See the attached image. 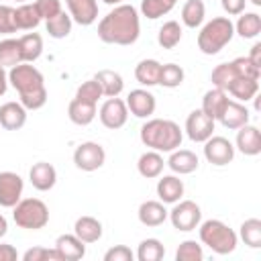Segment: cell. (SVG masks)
<instances>
[{
	"instance_id": "14",
	"label": "cell",
	"mask_w": 261,
	"mask_h": 261,
	"mask_svg": "<svg viewBox=\"0 0 261 261\" xmlns=\"http://www.w3.org/2000/svg\"><path fill=\"white\" fill-rule=\"evenodd\" d=\"M234 147L249 157H255L261 153V133L255 124H243L241 128H237V141Z\"/></svg>"
},
{
	"instance_id": "27",
	"label": "cell",
	"mask_w": 261,
	"mask_h": 261,
	"mask_svg": "<svg viewBox=\"0 0 261 261\" xmlns=\"http://www.w3.org/2000/svg\"><path fill=\"white\" fill-rule=\"evenodd\" d=\"M163 167H165V161H163L161 153H159V151H153V149H151V151H145V153L139 157V161H137L139 173H141L143 177H147V179L159 177L161 171H163Z\"/></svg>"
},
{
	"instance_id": "25",
	"label": "cell",
	"mask_w": 261,
	"mask_h": 261,
	"mask_svg": "<svg viewBox=\"0 0 261 261\" xmlns=\"http://www.w3.org/2000/svg\"><path fill=\"white\" fill-rule=\"evenodd\" d=\"M73 234L84 243H96L102 237V222L94 216H80L73 224Z\"/></svg>"
},
{
	"instance_id": "9",
	"label": "cell",
	"mask_w": 261,
	"mask_h": 261,
	"mask_svg": "<svg viewBox=\"0 0 261 261\" xmlns=\"http://www.w3.org/2000/svg\"><path fill=\"white\" fill-rule=\"evenodd\" d=\"M204 157L216 167H224L234 159V145L226 137H210L204 141Z\"/></svg>"
},
{
	"instance_id": "10",
	"label": "cell",
	"mask_w": 261,
	"mask_h": 261,
	"mask_svg": "<svg viewBox=\"0 0 261 261\" xmlns=\"http://www.w3.org/2000/svg\"><path fill=\"white\" fill-rule=\"evenodd\" d=\"M100 122L110 128V130H116V128H122L126 124V118H128V108H126V102L120 100L118 96L114 98H108L102 106H100Z\"/></svg>"
},
{
	"instance_id": "36",
	"label": "cell",
	"mask_w": 261,
	"mask_h": 261,
	"mask_svg": "<svg viewBox=\"0 0 261 261\" xmlns=\"http://www.w3.org/2000/svg\"><path fill=\"white\" fill-rule=\"evenodd\" d=\"M239 237L243 239V243L251 249H259L261 247V220L259 218H247L241 224Z\"/></svg>"
},
{
	"instance_id": "1",
	"label": "cell",
	"mask_w": 261,
	"mask_h": 261,
	"mask_svg": "<svg viewBox=\"0 0 261 261\" xmlns=\"http://www.w3.org/2000/svg\"><path fill=\"white\" fill-rule=\"evenodd\" d=\"M141 35L139 12L130 4H116L100 22L98 37L108 45H133Z\"/></svg>"
},
{
	"instance_id": "52",
	"label": "cell",
	"mask_w": 261,
	"mask_h": 261,
	"mask_svg": "<svg viewBox=\"0 0 261 261\" xmlns=\"http://www.w3.org/2000/svg\"><path fill=\"white\" fill-rule=\"evenodd\" d=\"M8 90V73L4 69V65H0V96H4Z\"/></svg>"
},
{
	"instance_id": "15",
	"label": "cell",
	"mask_w": 261,
	"mask_h": 261,
	"mask_svg": "<svg viewBox=\"0 0 261 261\" xmlns=\"http://www.w3.org/2000/svg\"><path fill=\"white\" fill-rule=\"evenodd\" d=\"M71 20L82 27H90L98 18V2L96 0H65Z\"/></svg>"
},
{
	"instance_id": "40",
	"label": "cell",
	"mask_w": 261,
	"mask_h": 261,
	"mask_svg": "<svg viewBox=\"0 0 261 261\" xmlns=\"http://www.w3.org/2000/svg\"><path fill=\"white\" fill-rule=\"evenodd\" d=\"M234 77H237V73H234V67H232L230 61L216 65V67L212 69V73H210L212 86H214V88H220V90H224V92H226V88L230 86V82H232Z\"/></svg>"
},
{
	"instance_id": "31",
	"label": "cell",
	"mask_w": 261,
	"mask_h": 261,
	"mask_svg": "<svg viewBox=\"0 0 261 261\" xmlns=\"http://www.w3.org/2000/svg\"><path fill=\"white\" fill-rule=\"evenodd\" d=\"M18 45H20V55H22V61L27 63H33L41 57L43 53V37L39 33H27L18 39Z\"/></svg>"
},
{
	"instance_id": "55",
	"label": "cell",
	"mask_w": 261,
	"mask_h": 261,
	"mask_svg": "<svg viewBox=\"0 0 261 261\" xmlns=\"http://www.w3.org/2000/svg\"><path fill=\"white\" fill-rule=\"evenodd\" d=\"M253 6H261V0H249Z\"/></svg>"
},
{
	"instance_id": "28",
	"label": "cell",
	"mask_w": 261,
	"mask_h": 261,
	"mask_svg": "<svg viewBox=\"0 0 261 261\" xmlns=\"http://www.w3.org/2000/svg\"><path fill=\"white\" fill-rule=\"evenodd\" d=\"M226 102H228V94L224 90H220V88H212L202 98V112L208 114L212 120H218V116H220L222 108L226 106Z\"/></svg>"
},
{
	"instance_id": "8",
	"label": "cell",
	"mask_w": 261,
	"mask_h": 261,
	"mask_svg": "<svg viewBox=\"0 0 261 261\" xmlns=\"http://www.w3.org/2000/svg\"><path fill=\"white\" fill-rule=\"evenodd\" d=\"M104 161H106V151L100 143L86 141L77 145L73 151V163L82 171H96L104 165Z\"/></svg>"
},
{
	"instance_id": "43",
	"label": "cell",
	"mask_w": 261,
	"mask_h": 261,
	"mask_svg": "<svg viewBox=\"0 0 261 261\" xmlns=\"http://www.w3.org/2000/svg\"><path fill=\"white\" fill-rule=\"evenodd\" d=\"M75 98L86 100V102H94V104H98V100L102 98V88H100V84H98V82L92 77V80L84 82L82 86H77V90H75Z\"/></svg>"
},
{
	"instance_id": "42",
	"label": "cell",
	"mask_w": 261,
	"mask_h": 261,
	"mask_svg": "<svg viewBox=\"0 0 261 261\" xmlns=\"http://www.w3.org/2000/svg\"><path fill=\"white\" fill-rule=\"evenodd\" d=\"M175 259L177 261H202L204 259V249L200 243L188 239L184 243H179L177 251H175Z\"/></svg>"
},
{
	"instance_id": "46",
	"label": "cell",
	"mask_w": 261,
	"mask_h": 261,
	"mask_svg": "<svg viewBox=\"0 0 261 261\" xmlns=\"http://www.w3.org/2000/svg\"><path fill=\"white\" fill-rule=\"evenodd\" d=\"M16 33L14 27V8L0 4V35H12Z\"/></svg>"
},
{
	"instance_id": "12",
	"label": "cell",
	"mask_w": 261,
	"mask_h": 261,
	"mask_svg": "<svg viewBox=\"0 0 261 261\" xmlns=\"http://www.w3.org/2000/svg\"><path fill=\"white\" fill-rule=\"evenodd\" d=\"M24 181L14 171H0V206L14 208L16 202L22 198Z\"/></svg>"
},
{
	"instance_id": "3",
	"label": "cell",
	"mask_w": 261,
	"mask_h": 261,
	"mask_svg": "<svg viewBox=\"0 0 261 261\" xmlns=\"http://www.w3.org/2000/svg\"><path fill=\"white\" fill-rule=\"evenodd\" d=\"M141 141L145 147L159 151V153H171L177 147H181L184 133L177 122L167 118H151L141 126Z\"/></svg>"
},
{
	"instance_id": "19",
	"label": "cell",
	"mask_w": 261,
	"mask_h": 261,
	"mask_svg": "<svg viewBox=\"0 0 261 261\" xmlns=\"http://www.w3.org/2000/svg\"><path fill=\"white\" fill-rule=\"evenodd\" d=\"M29 179H31V184H33L35 190H39V192H49V190L55 186V181H57V171H55V167H53L51 163L39 161V163H35V165L31 167Z\"/></svg>"
},
{
	"instance_id": "50",
	"label": "cell",
	"mask_w": 261,
	"mask_h": 261,
	"mask_svg": "<svg viewBox=\"0 0 261 261\" xmlns=\"http://www.w3.org/2000/svg\"><path fill=\"white\" fill-rule=\"evenodd\" d=\"M16 257H18V253L12 245H6V243L0 245V261H14Z\"/></svg>"
},
{
	"instance_id": "49",
	"label": "cell",
	"mask_w": 261,
	"mask_h": 261,
	"mask_svg": "<svg viewBox=\"0 0 261 261\" xmlns=\"http://www.w3.org/2000/svg\"><path fill=\"white\" fill-rule=\"evenodd\" d=\"M220 4H222L224 12H226L228 16H237V14L245 12V4H247V0H220Z\"/></svg>"
},
{
	"instance_id": "20",
	"label": "cell",
	"mask_w": 261,
	"mask_h": 261,
	"mask_svg": "<svg viewBox=\"0 0 261 261\" xmlns=\"http://www.w3.org/2000/svg\"><path fill=\"white\" fill-rule=\"evenodd\" d=\"M139 222L145 226H159L167 220L169 210L165 208V204L161 200H147L139 206Z\"/></svg>"
},
{
	"instance_id": "26",
	"label": "cell",
	"mask_w": 261,
	"mask_h": 261,
	"mask_svg": "<svg viewBox=\"0 0 261 261\" xmlns=\"http://www.w3.org/2000/svg\"><path fill=\"white\" fill-rule=\"evenodd\" d=\"M257 92H259V80H251V77H234L226 88V94H230L237 102H249L257 96Z\"/></svg>"
},
{
	"instance_id": "32",
	"label": "cell",
	"mask_w": 261,
	"mask_h": 261,
	"mask_svg": "<svg viewBox=\"0 0 261 261\" xmlns=\"http://www.w3.org/2000/svg\"><path fill=\"white\" fill-rule=\"evenodd\" d=\"M234 33L243 39H255L261 33V16L257 12H241L234 24Z\"/></svg>"
},
{
	"instance_id": "30",
	"label": "cell",
	"mask_w": 261,
	"mask_h": 261,
	"mask_svg": "<svg viewBox=\"0 0 261 261\" xmlns=\"http://www.w3.org/2000/svg\"><path fill=\"white\" fill-rule=\"evenodd\" d=\"M159 73H161V63L157 59H143L135 67V77L141 86H157L159 84Z\"/></svg>"
},
{
	"instance_id": "35",
	"label": "cell",
	"mask_w": 261,
	"mask_h": 261,
	"mask_svg": "<svg viewBox=\"0 0 261 261\" xmlns=\"http://www.w3.org/2000/svg\"><path fill=\"white\" fill-rule=\"evenodd\" d=\"M181 41V24L177 20H167L157 33V43L163 49H175Z\"/></svg>"
},
{
	"instance_id": "53",
	"label": "cell",
	"mask_w": 261,
	"mask_h": 261,
	"mask_svg": "<svg viewBox=\"0 0 261 261\" xmlns=\"http://www.w3.org/2000/svg\"><path fill=\"white\" fill-rule=\"evenodd\" d=\"M6 232H8V220H6V218L0 214V239H2Z\"/></svg>"
},
{
	"instance_id": "6",
	"label": "cell",
	"mask_w": 261,
	"mask_h": 261,
	"mask_svg": "<svg viewBox=\"0 0 261 261\" xmlns=\"http://www.w3.org/2000/svg\"><path fill=\"white\" fill-rule=\"evenodd\" d=\"M12 218L20 228L39 230L49 222V208L39 198H24V200L20 198L12 208Z\"/></svg>"
},
{
	"instance_id": "11",
	"label": "cell",
	"mask_w": 261,
	"mask_h": 261,
	"mask_svg": "<svg viewBox=\"0 0 261 261\" xmlns=\"http://www.w3.org/2000/svg\"><path fill=\"white\" fill-rule=\"evenodd\" d=\"M214 122L216 120H212L208 114H204L202 108L192 110L188 114V118H186V135H188V139L194 141V143H204L206 139L212 137Z\"/></svg>"
},
{
	"instance_id": "22",
	"label": "cell",
	"mask_w": 261,
	"mask_h": 261,
	"mask_svg": "<svg viewBox=\"0 0 261 261\" xmlns=\"http://www.w3.org/2000/svg\"><path fill=\"white\" fill-rule=\"evenodd\" d=\"M157 196L163 204H175L184 196V181L173 173V175H163L157 181Z\"/></svg>"
},
{
	"instance_id": "16",
	"label": "cell",
	"mask_w": 261,
	"mask_h": 261,
	"mask_svg": "<svg viewBox=\"0 0 261 261\" xmlns=\"http://www.w3.org/2000/svg\"><path fill=\"white\" fill-rule=\"evenodd\" d=\"M218 120L222 122L224 128H230V130H237L241 128L243 124L249 122V108L243 104V102H237V100H230L226 102V106L222 108Z\"/></svg>"
},
{
	"instance_id": "2",
	"label": "cell",
	"mask_w": 261,
	"mask_h": 261,
	"mask_svg": "<svg viewBox=\"0 0 261 261\" xmlns=\"http://www.w3.org/2000/svg\"><path fill=\"white\" fill-rule=\"evenodd\" d=\"M8 84L18 92V102L27 110H39L47 102V88H45V77L43 73L22 61L10 67L8 71Z\"/></svg>"
},
{
	"instance_id": "29",
	"label": "cell",
	"mask_w": 261,
	"mask_h": 261,
	"mask_svg": "<svg viewBox=\"0 0 261 261\" xmlns=\"http://www.w3.org/2000/svg\"><path fill=\"white\" fill-rule=\"evenodd\" d=\"M94 80L100 84L102 96H106V98L118 96V94L122 92V88H124L122 75H120L118 71H112V69H100V71L94 75Z\"/></svg>"
},
{
	"instance_id": "33",
	"label": "cell",
	"mask_w": 261,
	"mask_h": 261,
	"mask_svg": "<svg viewBox=\"0 0 261 261\" xmlns=\"http://www.w3.org/2000/svg\"><path fill=\"white\" fill-rule=\"evenodd\" d=\"M206 16V4L202 0H188L181 6V22L188 29H198L204 22Z\"/></svg>"
},
{
	"instance_id": "57",
	"label": "cell",
	"mask_w": 261,
	"mask_h": 261,
	"mask_svg": "<svg viewBox=\"0 0 261 261\" xmlns=\"http://www.w3.org/2000/svg\"><path fill=\"white\" fill-rule=\"evenodd\" d=\"M169 2H171V4H175V2H177V0H169Z\"/></svg>"
},
{
	"instance_id": "23",
	"label": "cell",
	"mask_w": 261,
	"mask_h": 261,
	"mask_svg": "<svg viewBox=\"0 0 261 261\" xmlns=\"http://www.w3.org/2000/svg\"><path fill=\"white\" fill-rule=\"evenodd\" d=\"M96 114H98V110H96L94 102H86V100L73 98L69 102V106H67V116L77 126H88L96 118Z\"/></svg>"
},
{
	"instance_id": "54",
	"label": "cell",
	"mask_w": 261,
	"mask_h": 261,
	"mask_svg": "<svg viewBox=\"0 0 261 261\" xmlns=\"http://www.w3.org/2000/svg\"><path fill=\"white\" fill-rule=\"evenodd\" d=\"M104 4H110V6H116V4H122L124 0H102Z\"/></svg>"
},
{
	"instance_id": "51",
	"label": "cell",
	"mask_w": 261,
	"mask_h": 261,
	"mask_svg": "<svg viewBox=\"0 0 261 261\" xmlns=\"http://www.w3.org/2000/svg\"><path fill=\"white\" fill-rule=\"evenodd\" d=\"M247 57L251 59V63H253V65L261 67V43H255V45L251 47V53H249Z\"/></svg>"
},
{
	"instance_id": "38",
	"label": "cell",
	"mask_w": 261,
	"mask_h": 261,
	"mask_svg": "<svg viewBox=\"0 0 261 261\" xmlns=\"http://www.w3.org/2000/svg\"><path fill=\"white\" fill-rule=\"evenodd\" d=\"M16 63H22L18 39H4V41H0V65L12 67Z\"/></svg>"
},
{
	"instance_id": "47",
	"label": "cell",
	"mask_w": 261,
	"mask_h": 261,
	"mask_svg": "<svg viewBox=\"0 0 261 261\" xmlns=\"http://www.w3.org/2000/svg\"><path fill=\"white\" fill-rule=\"evenodd\" d=\"M35 6H37V10H39L43 20H47V18H51V16H55V14H59L63 10L61 8V0H35Z\"/></svg>"
},
{
	"instance_id": "5",
	"label": "cell",
	"mask_w": 261,
	"mask_h": 261,
	"mask_svg": "<svg viewBox=\"0 0 261 261\" xmlns=\"http://www.w3.org/2000/svg\"><path fill=\"white\" fill-rule=\"evenodd\" d=\"M198 234H200V241L202 245H206L210 251L218 253V255H228L237 249V243H239V237L237 232L224 224L222 220H216V218H210V220H204L202 224H198Z\"/></svg>"
},
{
	"instance_id": "7",
	"label": "cell",
	"mask_w": 261,
	"mask_h": 261,
	"mask_svg": "<svg viewBox=\"0 0 261 261\" xmlns=\"http://www.w3.org/2000/svg\"><path fill=\"white\" fill-rule=\"evenodd\" d=\"M167 218L171 220L175 230L190 232V230H196L198 224L202 222V210L194 200H179L173 204Z\"/></svg>"
},
{
	"instance_id": "45",
	"label": "cell",
	"mask_w": 261,
	"mask_h": 261,
	"mask_svg": "<svg viewBox=\"0 0 261 261\" xmlns=\"http://www.w3.org/2000/svg\"><path fill=\"white\" fill-rule=\"evenodd\" d=\"M22 259L24 261H49V259L61 261V257H59V253H57L55 247L53 249H49V247H33V249H29L22 255Z\"/></svg>"
},
{
	"instance_id": "34",
	"label": "cell",
	"mask_w": 261,
	"mask_h": 261,
	"mask_svg": "<svg viewBox=\"0 0 261 261\" xmlns=\"http://www.w3.org/2000/svg\"><path fill=\"white\" fill-rule=\"evenodd\" d=\"M71 22L73 20H71L69 12L61 10L59 14H55V16H51V18L45 20V29H47L49 37H53V39H65L71 33Z\"/></svg>"
},
{
	"instance_id": "56",
	"label": "cell",
	"mask_w": 261,
	"mask_h": 261,
	"mask_svg": "<svg viewBox=\"0 0 261 261\" xmlns=\"http://www.w3.org/2000/svg\"><path fill=\"white\" fill-rule=\"evenodd\" d=\"M16 2H20V4H22V2H27V0H16Z\"/></svg>"
},
{
	"instance_id": "24",
	"label": "cell",
	"mask_w": 261,
	"mask_h": 261,
	"mask_svg": "<svg viewBox=\"0 0 261 261\" xmlns=\"http://www.w3.org/2000/svg\"><path fill=\"white\" fill-rule=\"evenodd\" d=\"M41 14L35 6V2H22L18 8H14V27L16 31H33L41 22Z\"/></svg>"
},
{
	"instance_id": "21",
	"label": "cell",
	"mask_w": 261,
	"mask_h": 261,
	"mask_svg": "<svg viewBox=\"0 0 261 261\" xmlns=\"http://www.w3.org/2000/svg\"><path fill=\"white\" fill-rule=\"evenodd\" d=\"M55 249L61 261H77L86 255V243L80 241L75 234H59L55 241Z\"/></svg>"
},
{
	"instance_id": "48",
	"label": "cell",
	"mask_w": 261,
	"mask_h": 261,
	"mask_svg": "<svg viewBox=\"0 0 261 261\" xmlns=\"http://www.w3.org/2000/svg\"><path fill=\"white\" fill-rule=\"evenodd\" d=\"M135 253L126 245H116L104 253V261H133Z\"/></svg>"
},
{
	"instance_id": "13",
	"label": "cell",
	"mask_w": 261,
	"mask_h": 261,
	"mask_svg": "<svg viewBox=\"0 0 261 261\" xmlns=\"http://www.w3.org/2000/svg\"><path fill=\"white\" fill-rule=\"evenodd\" d=\"M124 102H126L128 112L133 116H137V118H149L155 112V106H157L155 96L149 90H143V88L130 90Z\"/></svg>"
},
{
	"instance_id": "4",
	"label": "cell",
	"mask_w": 261,
	"mask_h": 261,
	"mask_svg": "<svg viewBox=\"0 0 261 261\" xmlns=\"http://www.w3.org/2000/svg\"><path fill=\"white\" fill-rule=\"evenodd\" d=\"M234 37V24L228 16H214L198 33V49L204 55L220 53Z\"/></svg>"
},
{
	"instance_id": "41",
	"label": "cell",
	"mask_w": 261,
	"mask_h": 261,
	"mask_svg": "<svg viewBox=\"0 0 261 261\" xmlns=\"http://www.w3.org/2000/svg\"><path fill=\"white\" fill-rule=\"evenodd\" d=\"M175 4H171L169 0H141V14L155 20L159 16H165L167 12H171Z\"/></svg>"
},
{
	"instance_id": "39",
	"label": "cell",
	"mask_w": 261,
	"mask_h": 261,
	"mask_svg": "<svg viewBox=\"0 0 261 261\" xmlns=\"http://www.w3.org/2000/svg\"><path fill=\"white\" fill-rule=\"evenodd\" d=\"M184 75L186 73H184L181 65H177V63H165V65H161L159 86H163V88H177V86H181Z\"/></svg>"
},
{
	"instance_id": "18",
	"label": "cell",
	"mask_w": 261,
	"mask_h": 261,
	"mask_svg": "<svg viewBox=\"0 0 261 261\" xmlns=\"http://www.w3.org/2000/svg\"><path fill=\"white\" fill-rule=\"evenodd\" d=\"M27 122V108L20 102H4L0 106V126L4 130H18Z\"/></svg>"
},
{
	"instance_id": "17",
	"label": "cell",
	"mask_w": 261,
	"mask_h": 261,
	"mask_svg": "<svg viewBox=\"0 0 261 261\" xmlns=\"http://www.w3.org/2000/svg\"><path fill=\"white\" fill-rule=\"evenodd\" d=\"M165 165H169V169L175 173V175H188V173H192V171H196L198 169V165H200V161H198V155L194 153V151H190V149H175V151H171V155H169V159L165 161Z\"/></svg>"
},
{
	"instance_id": "44",
	"label": "cell",
	"mask_w": 261,
	"mask_h": 261,
	"mask_svg": "<svg viewBox=\"0 0 261 261\" xmlns=\"http://www.w3.org/2000/svg\"><path fill=\"white\" fill-rule=\"evenodd\" d=\"M230 63H232V67H234L237 77H251V80H259V75H261V67L253 65L249 57H237V59H232Z\"/></svg>"
},
{
	"instance_id": "37",
	"label": "cell",
	"mask_w": 261,
	"mask_h": 261,
	"mask_svg": "<svg viewBox=\"0 0 261 261\" xmlns=\"http://www.w3.org/2000/svg\"><path fill=\"white\" fill-rule=\"evenodd\" d=\"M165 255V247L159 239H145L141 241L137 249V259L139 261H159Z\"/></svg>"
}]
</instances>
